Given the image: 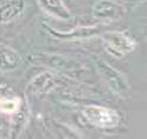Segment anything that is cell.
Wrapping results in <instances>:
<instances>
[{
	"label": "cell",
	"mask_w": 147,
	"mask_h": 139,
	"mask_svg": "<svg viewBox=\"0 0 147 139\" xmlns=\"http://www.w3.org/2000/svg\"><path fill=\"white\" fill-rule=\"evenodd\" d=\"M95 67L98 76L114 94L120 98H128L131 96V85L122 72L100 58L95 59Z\"/></svg>",
	"instance_id": "obj_1"
},
{
	"label": "cell",
	"mask_w": 147,
	"mask_h": 139,
	"mask_svg": "<svg viewBox=\"0 0 147 139\" xmlns=\"http://www.w3.org/2000/svg\"><path fill=\"white\" fill-rule=\"evenodd\" d=\"M82 116L87 122L97 128L110 130L119 126L121 116L116 110L100 105H87L82 108Z\"/></svg>",
	"instance_id": "obj_2"
},
{
	"label": "cell",
	"mask_w": 147,
	"mask_h": 139,
	"mask_svg": "<svg viewBox=\"0 0 147 139\" xmlns=\"http://www.w3.org/2000/svg\"><path fill=\"white\" fill-rule=\"evenodd\" d=\"M100 35L107 53L115 58H122L126 54L132 53L138 46V43L126 32L105 31Z\"/></svg>",
	"instance_id": "obj_3"
},
{
	"label": "cell",
	"mask_w": 147,
	"mask_h": 139,
	"mask_svg": "<svg viewBox=\"0 0 147 139\" xmlns=\"http://www.w3.org/2000/svg\"><path fill=\"white\" fill-rule=\"evenodd\" d=\"M43 27L51 37H53V38H56L58 40H64V41L88 39V38H91V37L100 35L101 33H103L107 30L106 24L94 25V26H80V27H76V29L65 31V32L58 31L48 24H43Z\"/></svg>",
	"instance_id": "obj_4"
},
{
	"label": "cell",
	"mask_w": 147,
	"mask_h": 139,
	"mask_svg": "<svg viewBox=\"0 0 147 139\" xmlns=\"http://www.w3.org/2000/svg\"><path fill=\"white\" fill-rule=\"evenodd\" d=\"M126 6L115 0H97L91 8L93 17L102 21L120 20L126 15Z\"/></svg>",
	"instance_id": "obj_5"
},
{
	"label": "cell",
	"mask_w": 147,
	"mask_h": 139,
	"mask_svg": "<svg viewBox=\"0 0 147 139\" xmlns=\"http://www.w3.org/2000/svg\"><path fill=\"white\" fill-rule=\"evenodd\" d=\"M29 60L34 65H40V66L48 67L50 70L57 71H72L80 66L72 59H68L58 54L49 53H33L29 57Z\"/></svg>",
	"instance_id": "obj_6"
},
{
	"label": "cell",
	"mask_w": 147,
	"mask_h": 139,
	"mask_svg": "<svg viewBox=\"0 0 147 139\" xmlns=\"http://www.w3.org/2000/svg\"><path fill=\"white\" fill-rule=\"evenodd\" d=\"M58 84L57 77L51 71H45L36 76L27 86V93L31 96L40 97L49 93Z\"/></svg>",
	"instance_id": "obj_7"
},
{
	"label": "cell",
	"mask_w": 147,
	"mask_h": 139,
	"mask_svg": "<svg viewBox=\"0 0 147 139\" xmlns=\"http://www.w3.org/2000/svg\"><path fill=\"white\" fill-rule=\"evenodd\" d=\"M26 10L25 0H5L0 4V25L11 24Z\"/></svg>",
	"instance_id": "obj_8"
},
{
	"label": "cell",
	"mask_w": 147,
	"mask_h": 139,
	"mask_svg": "<svg viewBox=\"0 0 147 139\" xmlns=\"http://www.w3.org/2000/svg\"><path fill=\"white\" fill-rule=\"evenodd\" d=\"M30 116V110L26 104L23 103L19 111L10 116V123H8V138H18L25 131L27 120Z\"/></svg>",
	"instance_id": "obj_9"
},
{
	"label": "cell",
	"mask_w": 147,
	"mask_h": 139,
	"mask_svg": "<svg viewBox=\"0 0 147 139\" xmlns=\"http://www.w3.org/2000/svg\"><path fill=\"white\" fill-rule=\"evenodd\" d=\"M38 5L47 14L57 19L70 20L72 18L70 10L63 0H38Z\"/></svg>",
	"instance_id": "obj_10"
},
{
	"label": "cell",
	"mask_w": 147,
	"mask_h": 139,
	"mask_svg": "<svg viewBox=\"0 0 147 139\" xmlns=\"http://www.w3.org/2000/svg\"><path fill=\"white\" fill-rule=\"evenodd\" d=\"M22 64V57L14 49L7 45L0 44V71L11 72L19 67Z\"/></svg>",
	"instance_id": "obj_11"
},
{
	"label": "cell",
	"mask_w": 147,
	"mask_h": 139,
	"mask_svg": "<svg viewBox=\"0 0 147 139\" xmlns=\"http://www.w3.org/2000/svg\"><path fill=\"white\" fill-rule=\"evenodd\" d=\"M17 96L16 92L7 85H4V84H0V104L5 101L6 99L11 98V97H14Z\"/></svg>",
	"instance_id": "obj_12"
},
{
	"label": "cell",
	"mask_w": 147,
	"mask_h": 139,
	"mask_svg": "<svg viewBox=\"0 0 147 139\" xmlns=\"http://www.w3.org/2000/svg\"><path fill=\"white\" fill-rule=\"evenodd\" d=\"M6 137H8V126L3 120H0V138H6Z\"/></svg>",
	"instance_id": "obj_13"
},
{
	"label": "cell",
	"mask_w": 147,
	"mask_h": 139,
	"mask_svg": "<svg viewBox=\"0 0 147 139\" xmlns=\"http://www.w3.org/2000/svg\"><path fill=\"white\" fill-rule=\"evenodd\" d=\"M125 1H127V3H133V4L136 3V4H138V3H144L145 0H125Z\"/></svg>",
	"instance_id": "obj_14"
}]
</instances>
